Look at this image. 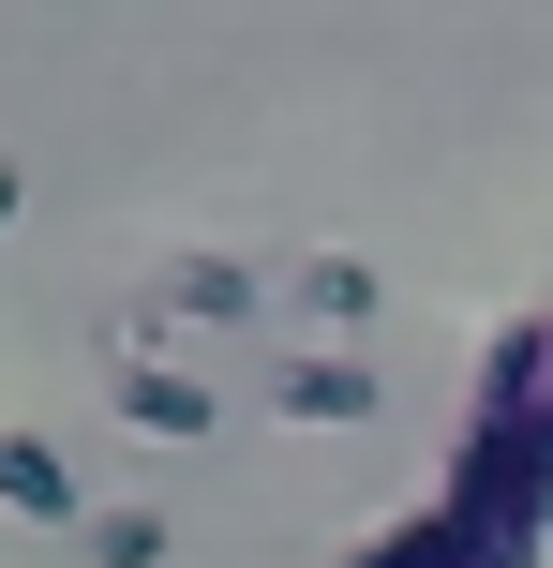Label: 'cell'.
<instances>
[{
    "label": "cell",
    "mask_w": 553,
    "mask_h": 568,
    "mask_svg": "<svg viewBox=\"0 0 553 568\" xmlns=\"http://www.w3.org/2000/svg\"><path fill=\"white\" fill-rule=\"evenodd\" d=\"M345 568H479V509L464 494H419V509H389Z\"/></svg>",
    "instance_id": "obj_1"
},
{
    "label": "cell",
    "mask_w": 553,
    "mask_h": 568,
    "mask_svg": "<svg viewBox=\"0 0 553 568\" xmlns=\"http://www.w3.org/2000/svg\"><path fill=\"white\" fill-rule=\"evenodd\" d=\"M269 404H285L299 434H345V419H375V359H359V344H299Z\"/></svg>",
    "instance_id": "obj_2"
},
{
    "label": "cell",
    "mask_w": 553,
    "mask_h": 568,
    "mask_svg": "<svg viewBox=\"0 0 553 568\" xmlns=\"http://www.w3.org/2000/svg\"><path fill=\"white\" fill-rule=\"evenodd\" d=\"M0 509H16V524H90V494H75V464H60V434H30V419H0Z\"/></svg>",
    "instance_id": "obj_3"
},
{
    "label": "cell",
    "mask_w": 553,
    "mask_h": 568,
    "mask_svg": "<svg viewBox=\"0 0 553 568\" xmlns=\"http://www.w3.org/2000/svg\"><path fill=\"white\" fill-rule=\"evenodd\" d=\"M120 419H135V434H165V449H195V434H209V389H195V374H180V359H120Z\"/></svg>",
    "instance_id": "obj_4"
},
{
    "label": "cell",
    "mask_w": 553,
    "mask_h": 568,
    "mask_svg": "<svg viewBox=\"0 0 553 568\" xmlns=\"http://www.w3.org/2000/svg\"><path fill=\"white\" fill-rule=\"evenodd\" d=\"M165 314H195V329H225V314H255V270L239 255H165V284H150Z\"/></svg>",
    "instance_id": "obj_5"
},
{
    "label": "cell",
    "mask_w": 553,
    "mask_h": 568,
    "mask_svg": "<svg viewBox=\"0 0 553 568\" xmlns=\"http://www.w3.org/2000/svg\"><path fill=\"white\" fill-rule=\"evenodd\" d=\"M299 314H315L329 344H359V329H375V270H359V255H315V270H299Z\"/></svg>",
    "instance_id": "obj_6"
},
{
    "label": "cell",
    "mask_w": 553,
    "mask_h": 568,
    "mask_svg": "<svg viewBox=\"0 0 553 568\" xmlns=\"http://www.w3.org/2000/svg\"><path fill=\"white\" fill-rule=\"evenodd\" d=\"M90 554L105 568H165V509H90Z\"/></svg>",
    "instance_id": "obj_7"
},
{
    "label": "cell",
    "mask_w": 553,
    "mask_h": 568,
    "mask_svg": "<svg viewBox=\"0 0 553 568\" xmlns=\"http://www.w3.org/2000/svg\"><path fill=\"white\" fill-rule=\"evenodd\" d=\"M16 195H30V165H0V240H16Z\"/></svg>",
    "instance_id": "obj_8"
},
{
    "label": "cell",
    "mask_w": 553,
    "mask_h": 568,
    "mask_svg": "<svg viewBox=\"0 0 553 568\" xmlns=\"http://www.w3.org/2000/svg\"><path fill=\"white\" fill-rule=\"evenodd\" d=\"M539 434H553V329H539Z\"/></svg>",
    "instance_id": "obj_9"
}]
</instances>
